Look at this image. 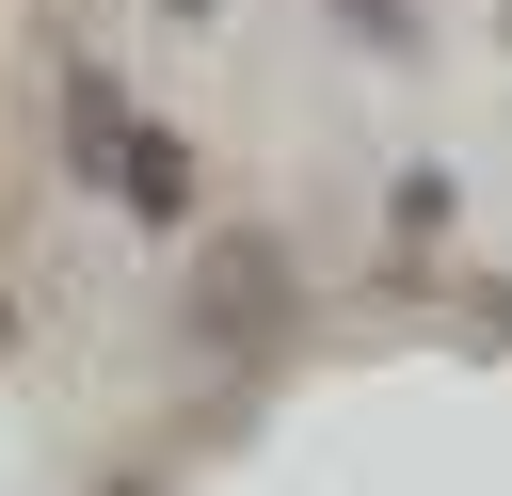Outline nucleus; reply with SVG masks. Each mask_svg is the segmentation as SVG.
<instances>
[{
    "mask_svg": "<svg viewBox=\"0 0 512 496\" xmlns=\"http://www.w3.org/2000/svg\"><path fill=\"white\" fill-rule=\"evenodd\" d=\"M64 128H80V176H96V192H128L144 224H176V208H192V160H176V128H144L112 80H64Z\"/></svg>",
    "mask_w": 512,
    "mask_h": 496,
    "instance_id": "1",
    "label": "nucleus"
},
{
    "mask_svg": "<svg viewBox=\"0 0 512 496\" xmlns=\"http://www.w3.org/2000/svg\"><path fill=\"white\" fill-rule=\"evenodd\" d=\"M336 16H352V32H368V48H400V0H336Z\"/></svg>",
    "mask_w": 512,
    "mask_h": 496,
    "instance_id": "2",
    "label": "nucleus"
},
{
    "mask_svg": "<svg viewBox=\"0 0 512 496\" xmlns=\"http://www.w3.org/2000/svg\"><path fill=\"white\" fill-rule=\"evenodd\" d=\"M160 16H208V0H160Z\"/></svg>",
    "mask_w": 512,
    "mask_h": 496,
    "instance_id": "3",
    "label": "nucleus"
}]
</instances>
